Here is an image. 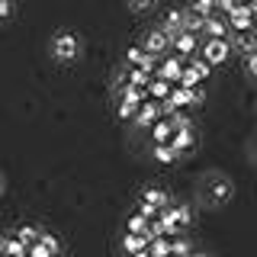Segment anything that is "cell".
I'll return each instance as SVG.
<instances>
[{"label": "cell", "instance_id": "cell-6", "mask_svg": "<svg viewBox=\"0 0 257 257\" xmlns=\"http://www.w3.org/2000/svg\"><path fill=\"white\" fill-rule=\"evenodd\" d=\"M183 64H187V58H183V55L167 52V55H161V58H158V71H155V74L164 77V80H171V84H177V77H180Z\"/></svg>", "mask_w": 257, "mask_h": 257}, {"label": "cell", "instance_id": "cell-24", "mask_svg": "<svg viewBox=\"0 0 257 257\" xmlns=\"http://www.w3.org/2000/svg\"><path fill=\"white\" fill-rule=\"evenodd\" d=\"M177 84H180V87H190V90H193V87L203 84V77H199L196 71L190 68V64H183V71H180V77H177Z\"/></svg>", "mask_w": 257, "mask_h": 257}, {"label": "cell", "instance_id": "cell-18", "mask_svg": "<svg viewBox=\"0 0 257 257\" xmlns=\"http://www.w3.org/2000/svg\"><path fill=\"white\" fill-rule=\"evenodd\" d=\"M142 247H148V235H139V231H125V238H122V251H125V254H135V251H142Z\"/></svg>", "mask_w": 257, "mask_h": 257}, {"label": "cell", "instance_id": "cell-29", "mask_svg": "<svg viewBox=\"0 0 257 257\" xmlns=\"http://www.w3.org/2000/svg\"><path fill=\"white\" fill-rule=\"evenodd\" d=\"M190 10H196V13H203V16H212L215 13V0H193Z\"/></svg>", "mask_w": 257, "mask_h": 257}, {"label": "cell", "instance_id": "cell-11", "mask_svg": "<svg viewBox=\"0 0 257 257\" xmlns=\"http://www.w3.org/2000/svg\"><path fill=\"white\" fill-rule=\"evenodd\" d=\"M196 128H193V122H183L180 128H177V132H174V139H171V145H174V148H177V155H190V151L193 148H196Z\"/></svg>", "mask_w": 257, "mask_h": 257}, {"label": "cell", "instance_id": "cell-26", "mask_svg": "<svg viewBox=\"0 0 257 257\" xmlns=\"http://www.w3.org/2000/svg\"><path fill=\"white\" fill-rule=\"evenodd\" d=\"M148 215H142V212H135V215H128V222H125V231H139V235H145L148 231Z\"/></svg>", "mask_w": 257, "mask_h": 257}, {"label": "cell", "instance_id": "cell-23", "mask_svg": "<svg viewBox=\"0 0 257 257\" xmlns=\"http://www.w3.org/2000/svg\"><path fill=\"white\" fill-rule=\"evenodd\" d=\"M203 23H206V16H203V13H196V10H183V29H190V32H203Z\"/></svg>", "mask_w": 257, "mask_h": 257}, {"label": "cell", "instance_id": "cell-33", "mask_svg": "<svg viewBox=\"0 0 257 257\" xmlns=\"http://www.w3.org/2000/svg\"><path fill=\"white\" fill-rule=\"evenodd\" d=\"M139 212H142V215H148V219H155V215L161 212V209H155L151 203H145V199H142V203H139Z\"/></svg>", "mask_w": 257, "mask_h": 257}, {"label": "cell", "instance_id": "cell-15", "mask_svg": "<svg viewBox=\"0 0 257 257\" xmlns=\"http://www.w3.org/2000/svg\"><path fill=\"white\" fill-rule=\"evenodd\" d=\"M0 254H7V257H26V244L16 238V231H13V235H0Z\"/></svg>", "mask_w": 257, "mask_h": 257}, {"label": "cell", "instance_id": "cell-1", "mask_svg": "<svg viewBox=\"0 0 257 257\" xmlns=\"http://www.w3.org/2000/svg\"><path fill=\"white\" fill-rule=\"evenodd\" d=\"M158 219H161V225L167 228V238L171 235H177V231H183V228H190V222H193V209L187 206V203H167L164 209L158 212Z\"/></svg>", "mask_w": 257, "mask_h": 257}, {"label": "cell", "instance_id": "cell-25", "mask_svg": "<svg viewBox=\"0 0 257 257\" xmlns=\"http://www.w3.org/2000/svg\"><path fill=\"white\" fill-rule=\"evenodd\" d=\"M39 231H42V228H36V225H20V228H16V238L29 247V244H36V241H39Z\"/></svg>", "mask_w": 257, "mask_h": 257}, {"label": "cell", "instance_id": "cell-7", "mask_svg": "<svg viewBox=\"0 0 257 257\" xmlns=\"http://www.w3.org/2000/svg\"><path fill=\"white\" fill-rule=\"evenodd\" d=\"M125 64H132V68H142L145 74L155 77V71H158V55L145 52L142 45H128V52H125Z\"/></svg>", "mask_w": 257, "mask_h": 257}, {"label": "cell", "instance_id": "cell-17", "mask_svg": "<svg viewBox=\"0 0 257 257\" xmlns=\"http://www.w3.org/2000/svg\"><path fill=\"white\" fill-rule=\"evenodd\" d=\"M171 87H174L171 80H164V77H158V74H155V77L148 80V96H151V100H164V96L171 93Z\"/></svg>", "mask_w": 257, "mask_h": 257}, {"label": "cell", "instance_id": "cell-10", "mask_svg": "<svg viewBox=\"0 0 257 257\" xmlns=\"http://www.w3.org/2000/svg\"><path fill=\"white\" fill-rule=\"evenodd\" d=\"M199 36H206V39H231V26H228V16L215 10L212 16H206V23H203V32Z\"/></svg>", "mask_w": 257, "mask_h": 257}, {"label": "cell", "instance_id": "cell-9", "mask_svg": "<svg viewBox=\"0 0 257 257\" xmlns=\"http://www.w3.org/2000/svg\"><path fill=\"white\" fill-rule=\"evenodd\" d=\"M142 48H145V52H151V55H158V58H161V55H167V52H171V32L161 29V26L148 29V36H145Z\"/></svg>", "mask_w": 257, "mask_h": 257}, {"label": "cell", "instance_id": "cell-12", "mask_svg": "<svg viewBox=\"0 0 257 257\" xmlns=\"http://www.w3.org/2000/svg\"><path fill=\"white\" fill-rule=\"evenodd\" d=\"M203 193L209 196V203H212V206H222L225 199L231 196V183L222 180V177H209V180L203 183Z\"/></svg>", "mask_w": 257, "mask_h": 257}, {"label": "cell", "instance_id": "cell-5", "mask_svg": "<svg viewBox=\"0 0 257 257\" xmlns=\"http://www.w3.org/2000/svg\"><path fill=\"white\" fill-rule=\"evenodd\" d=\"M199 42H203V36H199V32L180 29L177 36H171V52L183 55V58H190V55H196V52H199Z\"/></svg>", "mask_w": 257, "mask_h": 257}, {"label": "cell", "instance_id": "cell-16", "mask_svg": "<svg viewBox=\"0 0 257 257\" xmlns=\"http://www.w3.org/2000/svg\"><path fill=\"white\" fill-rule=\"evenodd\" d=\"M142 199H145V203H151L155 209H164L167 203H171V193L161 190V187H148V190L142 193Z\"/></svg>", "mask_w": 257, "mask_h": 257}, {"label": "cell", "instance_id": "cell-32", "mask_svg": "<svg viewBox=\"0 0 257 257\" xmlns=\"http://www.w3.org/2000/svg\"><path fill=\"white\" fill-rule=\"evenodd\" d=\"M13 16V0H0V23Z\"/></svg>", "mask_w": 257, "mask_h": 257}, {"label": "cell", "instance_id": "cell-2", "mask_svg": "<svg viewBox=\"0 0 257 257\" xmlns=\"http://www.w3.org/2000/svg\"><path fill=\"white\" fill-rule=\"evenodd\" d=\"M164 112H183L187 106H196V103H203V90H199V87H180V84H174L171 87V93L164 96Z\"/></svg>", "mask_w": 257, "mask_h": 257}, {"label": "cell", "instance_id": "cell-21", "mask_svg": "<svg viewBox=\"0 0 257 257\" xmlns=\"http://www.w3.org/2000/svg\"><path fill=\"white\" fill-rule=\"evenodd\" d=\"M148 254L151 257H171V241H167V235H158L148 241Z\"/></svg>", "mask_w": 257, "mask_h": 257}, {"label": "cell", "instance_id": "cell-22", "mask_svg": "<svg viewBox=\"0 0 257 257\" xmlns=\"http://www.w3.org/2000/svg\"><path fill=\"white\" fill-rule=\"evenodd\" d=\"M161 29H167L171 36H177V32L183 29V10H167L164 23H161Z\"/></svg>", "mask_w": 257, "mask_h": 257}, {"label": "cell", "instance_id": "cell-28", "mask_svg": "<svg viewBox=\"0 0 257 257\" xmlns=\"http://www.w3.org/2000/svg\"><path fill=\"white\" fill-rule=\"evenodd\" d=\"M39 244H45L52 254H58V251H61V241L55 238V235H48V231H39Z\"/></svg>", "mask_w": 257, "mask_h": 257}, {"label": "cell", "instance_id": "cell-36", "mask_svg": "<svg viewBox=\"0 0 257 257\" xmlns=\"http://www.w3.org/2000/svg\"><path fill=\"white\" fill-rule=\"evenodd\" d=\"M187 257H206V254H196V251H190V254H187Z\"/></svg>", "mask_w": 257, "mask_h": 257}, {"label": "cell", "instance_id": "cell-4", "mask_svg": "<svg viewBox=\"0 0 257 257\" xmlns=\"http://www.w3.org/2000/svg\"><path fill=\"white\" fill-rule=\"evenodd\" d=\"M80 55V39L71 36V32H58V36L52 39V58L68 64V61H77Z\"/></svg>", "mask_w": 257, "mask_h": 257}, {"label": "cell", "instance_id": "cell-8", "mask_svg": "<svg viewBox=\"0 0 257 257\" xmlns=\"http://www.w3.org/2000/svg\"><path fill=\"white\" fill-rule=\"evenodd\" d=\"M161 116H164V103H161V100H151V96H148V100L139 106V112L132 116V122L142 125V128H151Z\"/></svg>", "mask_w": 257, "mask_h": 257}, {"label": "cell", "instance_id": "cell-3", "mask_svg": "<svg viewBox=\"0 0 257 257\" xmlns=\"http://www.w3.org/2000/svg\"><path fill=\"white\" fill-rule=\"evenodd\" d=\"M231 52H235V48H231L228 39H206V36H203V42H199V52H196V55H199L206 64H212V68H215V64H225V61H228Z\"/></svg>", "mask_w": 257, "mask_h": 257}, {"label": "cell", "instance_id": "cell-20", "mask_svg": "<svg viewBox=\"0 0 257 257\" xmlns=\"http://www.w3.org/2000/svg\"><path fill=\"white\" fill-rule=\"evenodd\" d=\"M177 158H180V155H177V148H174L171 142H164V145H155V161H158V164H174Z\"/></svg>", "mask_w": 257, "mask_h": 257}, {"label": "cell", "instance_id": "cell-39", "mask_svg": "<svg viewBox=\"0 0 257 257\" xmlns=\"http://www.w3.org/2000/svg\"><path fill=\"white\" fill-rule=\"evenodd\" d=\"M0 257H7V254H0Z\"/></svg>", "mask_w": 257, "mask_h": 257}, {"label": "cell", "instance_id": "cell-37", "mask_svg": "<svg viewBox=\"0 0 257 257\" xmlns=\"http://www.w3.org/2000/svg\"><path fill=\"white\" fill-rule=\"evenodd\" d=\"M0 196H4V177H0Z\"/></svg>", "mask_w": 257, "mask_h": 257}, {"label": "cell", "instance_id": "cell-30", "mask_svg": "<svg viewBox=\"0 0 257 257\" xmlns=\"http://www.w3.org/2000/svg\"><path fill=\"white\" fill-rule=\"evenodd\" d=\"M26 257H55V254L48 251L45 244H39V241H36V244H29V247H26Z\"/></svg>", "mask_w": 257, "mask_h": 257}, {"label": "cell", "instance_id": "cell-19", "mask_svg": "<svg viewBox=\"0 0 257 257\" xmlns=\"http://www.w3.org/2000/svg\"><path fill=\"white\" fill-rule=\"evenodd\" d=\"M167 241H171V257H187V254L193 251L190 238H183L180 231H177V235H171V238H167Z\"/></svg>", "mask_w": 257, "mask_h": 257}, {"label": "cell", "instance_id": "cell-27", "mask_svg": "<svg viewBox=\"0 0 257 257\" xmlns=\"http://www.w3.org/2000/svg\"><path fill=\"white\" fill-rule=\"evenodd\" d=\"M158 4H161V0H128V10L139 13V16H145V13L158 10Z\"/></svg>", "mask_w": 257, "mask_h": 257}, {"label": "cell", "instance_id": "cell-13", "mask_svg": "<svg viewBox=\"0 0 257 257\" xmlns=\"http://www.w3.org/2000/svg\"><path fill=\"white\" fill-rule=\"evenodd\" d=\"M231 48L235 52H241V55H247V52H254L257 48V32L254 29H244V32H231Z\"/></svg>", "mask_w": 257, "mask_h": 257}, {"label": "cell", "instance_id": "cell-34", "mask_svg": "<svg viewBox=\"0 0 257 257\" xmlns=\"http://www.w3.org/2000/svg\"><path fill=\"white\" fill-rule=\"evenodd\" d=\"M128 257H151V254H148V247H142V251H135V254H128Z\"/></svg>", "mask_w": 257, "mask_h": 257}, {"label": "cell", "instance_id": "cell-38", "mask_svg": "<svg viewBox=\"0 0 257 257\" xmlns=\"http://www.w3.org/2000/svg\"><path fill=\"white\" fill-rule=\"evenodd\" d=\"M254 161H257V148H254Z\"/></svg>", "mask_w": 257, "mask_h": 257}, {"label": "cell", "instance_id": "cell-14", "mask_svg": "<svg viewBox=\"0 0 257 257\" xmlns=\"http://www.w3.org/2000/svg\"><path fill=\"white\" fill-rule=\"evenodd\" d=\"M174 132H177V128H174V122H171L167 116H161L158 122L151 125V139H155V145H164V142H171V139H174Z\"/></svg>", "mask_w": 257, "mask_h": 257}, {"label": "cell", "instance_id": "cell-35", "mask_svg": "<svg viewBox=\"0 0 257 257\" xmlns=\"http://www.w3.org/2000/svg\"><path fill=\"white\" fill-rule=\"evenodd\" d=\"M251 29L257 32V10H254V16H251Z\"/></svg>", "mask_w": 257, "mask_h": 257}, {"label": "cell", "instance_id": "cell-31", "mask_svg": "<svg viewBox=\"0 0 257 257\" xmlns=\"http://www.w3.org/2000/svg\"><path fill=\"white\" fill-rule=\"evenodd\" d=\"M244 71H247L251 77H257V48H254V52H247V55H244Z\"/></svg>", "mask_w": 257, "mask_h": 257}]
</instances>
